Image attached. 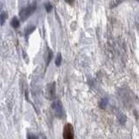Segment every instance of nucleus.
I'll list each match as a JSON object with an SVG mask.
<instances>
[{"instance_id": "f257e3e1", "label": "nucleus", "mask_w": 139, "mask_h": 139, "mask_svg": "<svg viewBox=\"0 0 139 139\" xmlns=\"http://www.w3.org/2000/svg\"><path fill=\"white\" fill-rule=\"evenodd\" d=\"M37 10V4L32 3L29 4L28 6L23 8L21 11H19V17L20 19L22 21H25L26 19H28L34 13V11Z\"/></svg>"}, {"instance_id": "f03ea898", "label": "nucleus", "mask_w": 139, "mask_h": 139, "mask_svg": "<svg viewBox=\"0 0 139 139\" xmlns=\"http://www.w3.org/2000/svg\"><path fill=\"white\" fill-rule=\"evenodd\" d=\"M52 110H54V114L58 118H62L63 116V105L62 103H61L60 100H56V101L53 102L52 104Z\"/></svg>"}, {"instance_id": "7ed1b4c3", "label": "nucleus", "mask_w": 139, "mask_h": 139, "mask_svg": "<svg viewBox=\"0 0 139 139\" xmlns=\"http://www.w3.org/2000/svg\"><path fill=\"white\" fill-rule=\"evenodd\" d=\"M63 137L65 139H72L74 137V131L73 127L70 124H66L63 129Z\"/></svg>"}, {"instance_id": "20e7f679", "label": "nucleus", "mask_w": 139, "mask_h": 139, "mask_svg": "<svg viewBox=\"0 0 139 139\" xmlns=\"http://www.w3.org/2000/svg\"><path fill=\"white\" fill-rule=\"evenodd\" d=\"M49 90H48V92H49V98L50 99H52L55 97V95H56V83L53 82L48 86Z\"/></svg>"}, {"instance_id": "39448f33", "label": "nucleus", "mask_w": 139, "mask_h": 139, "mask_svg": "<svg viewBox=\"0 0 139 139\" xmlns=\"http://www.w3.org/2000/svg\"><path fill=\"white\" fill-rule=\"evenodd\" d=\"M11 25L13 27V28H18L19 25H20V21H19V19L17 18V17H14L12 19H11Z\"/></svg>"}, {"instance_id": "423d86ee", "label": "nucleus", "mask_w": 139, "mask_h": 139, "mask_svg": "<svg viewBox=\"0 0 139 139\" xmlns=\"http://www.w3.org/2000/svg\"><path fill=\"white\" fill-rule=\"evenodd\" d=\"M7 17H8V14L5 11H3V12L0 14V24H1V25H4V24L5 23Z\"/></svg>"}, {"instance_id": "0eeeda50", "label": "nucleus", "mask_w": 139, "mask_h": 139, "mask_svg": "<svg viewBox=\"0 0 139 139\" xmlns=\"http://www.w3.org/2000/svg\"><path fill=\"white\" fill-rule=\"evenodd\" d=\"M61 63H62V55H61L60 52H58V55L56 57V60H55V65L56 66H60Z\"/></svg>"}, {"instance_id": "6e6552de", "label": "nucleus", "mask_w": 139, "mask_h": 139, "mask_svg": "<svg viewBox=\"0 0 139 139\" xmlns=\"http://www.w3.org/2000/svg\"><path fill=\"white\" fill-rule=\"evenodd\" d=\"M52 57H53V52H52L51 50L49 48V49H48V57H47V61H46V67L50 64V63H51Z\"/></svg>"}, {"instance_id": "1a4fd4ad", "label": "nucleus", "mask_w": 139, "mask_h": 139, "mask_svg": "<svg viewBox=\"0 0 139 139\" xmlns=\"http://www.w3.org/2000/svg\"><path fill=\"white\" fill-rule=\"evenodd\" d=\"M36 30V26H30V27H27V29L25 30V36L26 37H28V36L30 35V34H31L34 31Z\"/></svg>"}, {"instance_id": "9d476101", "label": "nucleus", "mask_w": 139, "mask_h": 139, "mask_svg": "<svg viewBox=\"0 0 139 139\" xmlns=\"http://www.w3.org/2000/svg\"><path fill=\"white\" fill-rule=\"evenodd\" d=\"M107 104H108V99H107V98H104L101 102H100V108L105 109L106 106H107Z\"/></svg>"}, {"instance_id": "9b49d317", "label": "nucleus", "mask_w": 139, "mask_h": 139, "mask_svg": "<svg viewBox=\"0 0 139 139\" xmlns=\"http://www.w3.org/2000/svg\"><path fill=\"white\" fill-rule=\"evenodd\" d=\"M118 120L122 124H124L125 122H126V117L124 115V114H120V116H118Z\"/></svg>"}, {"instance_id": "f8f14e48", "label": "nucleus", "mask_w": 139, "mask_h": 139, "mask_svg": "<svg viewBox=\"0 0 139 139\" xmlns=\"http://www.w3.org/2000/svg\"><path fill=\"white\" fill-rule=\"evenodd\" d=\"M45 10H46L47 12H51V10H52V5H51V4H50V3H46L45 4Z\"/></svg>"}, {"instance_id": "ddd939ff", "label": "nucleus", "mask_w": 139, "mask_h": 139, "mask_svg": "<svg viewBox=\"0 0 139 139\" xmlns=\"http://www.w3.org/2000/svg\"><path fill=\"white\" fill-rule=\"evenodd\" d=\"M65 2L67 4H72L74 3V0H65Z\"/></svg>"}, {"instance_id": "4468645a", "label": "nucleus", "mask_w": 139, "mask_h": 139, "mask_svg": "<svg viewBox=\"0 0 139 139\" xmlns=\"http://www.w3.org/2000/svg\"><path fill=\"white\" fill-rule=\"evenodd\" d=\"M28 137H29V138H31V137L36 138V137H37V136H34V135H30V136H28Z\"/></svg>"}]
</instances>
